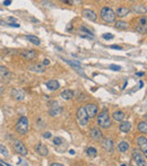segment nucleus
Returning a JSON list of instances; mask_svg holds the SVG:
<instances>
[{
  "label": "nucleus",
  "mask_w": 147,
  "mask_h": 166,
  "mask_svg": "<svg viewBox=\"0 0 147 166\" xmlns=\"http://www.w3.org/2000/svg\"><path fill=\"white\" fill-rule=\"evenodd\" d=\"M79 29H81V32H85V33L89 34L91 36L94 35V34H93V32H91V29H88L87 27H86V26H84V25H83V26H81V27H79Z\"/></svg>",
  "instance_id": "7c9ffc66"
},
{
  "label": "nucleus",
  "mask_w": 147,
  "mask_h": 166,
  "mask_svg": "<svg viewBox=\"0 0 147 166\" xmlns=\"http://www.w3.org/2000/svg\"><path fill=\"white\" fill-rule=\"evenodd\" d=\"M110 48L111 49H116V50H122V48H121V46H119V45H111Z\"/></svg>",
  "instance_id": "e433bc0d"
},
{
  "label": "nucleus",
  "mask_w": 147,
  "mask_h": 166,
  "mask_svg": "<svg viewBox=\"0 0 147 166\" xmlns=\"http://www.w3.org/2000/svg\"><path fill=\"white\" fill-rule=\"evenodd\" d=\"M51 166H62L61 164H58V163H53V164H51Z\"/></svg>",
  "instance_id": "37998d69"
},
{
  "label": "nucleus",
  "mask_w": 147,
  "mask_h": 166,
  "mask_svg": "<svg viewBox=\"0 0 147 166\" xmlns=\"http://www.w3.org/2000/svg\"><path fill=\"white\" fill-rule=\"evenodd\" d=\"M10 76H11V73H10V71H9V69H8L7 67L0 66V78L8 80L10 78Z\"/></svg>",
  "instance_id": "aec40b11"
},
{
  "label": "nucleus",
  "mask_w": 147,
  "mask_h": 166,
  "mask_svg": "<svg viewBox=\"0 0 147 166\" xmlns=\"http://www.w3.org/2000/svg\"><path fill=\"white\" fill-rule=\"evenodd\" d=\"M133 28H135V31H137L138 33H141V34L147 33V16L139 17V18L135 22Z\"/></svg>",
  "instance_id": "39448f33"
},
{
  "label": "nucleus",
  "mask_w": 147,
  "mask_h": 166,
  "mask_svg": "<svg viewBox=\"0 0 147 166\" xmlns=\"http://www.w3.org/2000/svg\"><path fill=\"white\" fill-rule=\"evenodd\" d=\"M0 154H1L4 157H8V156H9L8 149L4 146V145H0Z\"/></svg>",
  "instance_id": "c756f323"
},
{
  "label": "nucleus",
  "mask_w": 147,
  "mask_h": 166,
  "mask_svg": "<svg viewBox=\"0 0 147 166\" xmlns=\"http://www.w3.org/2000/svg\"><path fill=\"white\" fill-rule=\"evenodd\" d=\"M114 26L117 29H127L128 28V23L123 22V21H118V22H116Z\"/></svg>",
  "instance_id": "cd10ccee"
},
{
  "label": "nucleus",
  "mask_w": 147,
  "mask_h": 166,
  "mask_svg": "<svg viewBox=\"0 0 147 166\" xmlns=\"http://www.w3.org/2000/svg\"><path fill=\"white\" fill-rule=\"evenodd\" d=\"M89 137L92 138L93 140H95V141H100V140H102L103 138V132L101 131L100 128H92L91 131H89Z\"/></svg>",
  "instance_id": "9d476101"
},
{
  "label": "nucleus",
  "mask_w": 147,
  "mask_h": 166,
  "mask_svg": "<svg viewBox=\"0 0 147 166\" xmlns=\"http://www.w3.org/2000/svg\"><path fill=\"white\" fill-rule=\"evenodd\" d=\"M4 94V88H0V96Z\"/></svg>",
  "instance_id": "a18cd8bd"
},
{
  "label": "nucleus",
  "mask_w": 147,
  "mask_h": 166,
  "mask_svg": "<svg viewBox=\"0 0 147 166\" xmlns=\"http://www.w3.org/2000/svg\"><path fill=\"white\" fill-rule=\"evenodd\" d=\"M8 24H10V23H15L16 22V18L15 17H8Z\"/></svg>",
  "instance_id": "f704fd0d"
},
{
  "label": "nucleus",
  "mask_w": 147,
  "mask_h": 166,
  "mask_svg": "<svg viewBox=\"0 0 147 166\" xmlns=\"http://www.w3.org/2000/svg\"><path fill=\"white\" fill-rule=\"evenodd\" d=\"M132 159H133V162L136 163V165H138V166L146 165V160L144 158V156H143L139 152H137L136 149L132 152Z\"/></svg>",
  "instance_id": "6e6552de"
},
{
  "label": "nucleus",
  "mask_w": 147,
  "mask_h": 166,
  "mask_svg": "<svg viewBox=\"0 0 147 166\" xmlns=\"http://www.w3.org/2000/svg\"><path fill=\"white\" fill-rule=\"evenodd\" d=\"M100 16H101V19L103 22L108 23V24L116 22V13L110 7H103L101 9Z\"/></svg>",
  "instance_id": "7ed1b4c3"
},
{
  "label": "nucleus",
  "mask_w": 147,
  "mask_h": 166,
  "mask_svg": "<svg viewBox=\"0 0 147 166\" xmlns=\"http://www.w3.org/2000/svg\"><path fill=\"white\" fill-rule=\"evenodd\" d=\"M26 38L29 40L31 43L35 44V45H40V44H41L40 38H39V37H36L35 35H26Z\"/></svg>",
  "instance_id": "bb28decb"
},
{
  "label": "nucleus",
  "mask_w": 147,
  "mask_h": 166,
  "mask_svg": "<svg viewBox=\"0 0 147 166\" xmlns=\"http://www.w3.org/2000/svg\"><path fill=\"white\" fill-rule=\"evenodd\" d=\"M145 75V72H137L136 73V76H138V77H141V76H144Z\"/></svg>",
  "instance_id": "79ce46f5"
},
{
  "label": "nucleus",
  "mask_w": 147,
  "mask_h": 166,
  "mask_svg": "<svg viewBox=\"0 0 147 166\" xmlns=\"http://www.w3.org/2000/svg\"><path fill=\"white\" fill-rule=\"evenodd\" d=\"M118 149L120 150L121 152H126L128 149H129V144H128V141H121L120 144L118 145Z\"/></svg>",
  "instance_id": "393cba45"
},
{
  "label": "nucleus",
  "mask_w": 147,
  "mask_h": 166,
  "mask_svg": "<svg viewBox=\"0 0 147 166\" xmlns=\"http://www.w3.org/2000/svg\"><path fill=\"white\" fill-rule=\"evenodd\" d=\"M83 15H84V17H86L87 19L92 21V22H96L97 21V15L93 10H91V9H84L83 10Z\"/></svg>",
  "instance_id": "2eb2a0df"
},
{
  "label": "nucleus",
  "mask_w": 147,
  "mask_h": 166,
  "mask_svg": "<svg viewBox=\"0 0 147 166\" xmlns=\"http://www.w3.org/2000/svg\"><path fill=\"white\" fill-rule=\"evenodd\" d=\"M109 68H110L111 70H116V71H119V70H121V67H119V66H116V65H110V66H109Z\"/></svg>",
  "instance_id": "72a5a7b5"
},
{
  "label": "nucleus",
  "mask_w": 147,
  "mask_h": 166,
  "mask_svg": "<svg viewBox=\"0 0 147 166\" xmlns=\"http://www.w3.org/2000/svg\"><path fill=\"white\" fill-rule=\"evenodd\" d=\"M113 140L110 139V138H105V139H103L102 140V147L106 150V152H111L112 149H113Z\"/></svg>",
  "instance_id": "dca6fc26"
},
{
  "label": "nucleus",
  "mask_w": 147,
  "mask_h": 166,
  "mask_svg": "<svg viewBox=\"0 0 147 166\" xmlns=\"http://www.w3.org/2000/svg\"><path fill=\"white\" fill-rule=\"evenodd\" d=\"M50 137H51V133L50 132H44L43 133V138H45V139H49Z\"/></svg>",
  "instance_id": "c9c22d12"
},
{
  "label": "nucleus",
  "mask_w": 147,
  "mask_h": 166,
  "mask_svg": "<svg viewBox=\"0 0 147 166\" xmlns=\"http://www.w3.org/2000/svg\"><path fill=\"white\" fill-rule=\"evenodd\" d=\"M112 119L116 120V121L121 122V121H123V120L126 119V114L122 112V111H116V112L112 114Z\"/></svg>",
  "instance_id": "412c9836"
},
{
  "label": "nucleus",
  "mask_w": 147,
  "mask_h": 166,
  "mask_svg": "<svg viewBox=\"0 0 147 166\" xmlns=\"http://www.w3.org/2000/svg\"><path fill=\"white\" fill-rule=\"evenodd\" d=\"M119 130L121 132H125V133H128L129 131L131 130V123L128 122V121H121L120 122V125H119Z\"/></svg>",
  "instance_id": "a211bd4d"
},
{
  "label": "nucleus",
  "mask_w": 147,
  "mask_h": 166,
  "mask_svg": "<svg viewBox=\"0 0 147 166\" xmlns=\"http://www.w3.org/2000/svg\"><path fill=\"white\" fill-rule=\"evenodd\" d=\"M86 155H87L88 157H91V158L96 157L97 156V150H96L94 147H88L87 149H86Z\"/></svg>",
  "instance_id": "a878e982"
},
{
  "label": "nucleus",
  "mask_w": 147,
  "mask_h": 166,
  "mask_svg": "<svg viewBox=\"0 0 147 166\" xmlns=\"http://www.w3.org/2000/svg\"><path fill=\"white\" fill-rule=\"evenodd\" d=\"M138 130H139L141 133L147 135V122H145V121H140V122L138 123Z\"/></svg>",
  "instance_id": "c85d7f7f"
},
{
  "label": "nucleus",
  "mask_w": 147,
  "mask_h": 166,
  "mask_svg": "<svg viewBox=\"0 0 147 166\" xmlns=\"http://www.w3.org/2000/svg\"><path fill=\"white\" fill-rule=\"evenodd\" d=\"M70 154H71V155H74V154H75V150H73V149H71V150H70Z\"/></svg>",
  "instance_id": "de8ad7c7"
},
{
  "label": "nucleus",
  "mask_w": 147,
  "mask_h": 166,
  "mask_svg": "<svg viewBox=\"0 0 147 166\" xmlns=\"http://www.w3.org/2000/svg\"><path fill=\"white\" fill-rule=\"evenodd\" d=\"M111 115L109 113L108 110H103L102 112H100V114L97 115V124L101 127V128H104V129H108L111 127Z\"/></svg>",
  "instance_id": "f257e3e1"
},
{
  "label": "nucleus",
  "mask_w": 147,
  "mask_h": 166,
  "mask_svg": "<svg viewBox=\"0 0 147 166\" xmlns=\"http://www.w3.org/2000/svg\"><path fill=\"white\" fill-rule=\"evenodd\" d=\"M0 164H2V165H5V166H8L7 163H5V162H2V160H0Z\"/></svg>",
  "instance_id": "c03bdc74"
},
{
  "label": "nucleus",
  "mask_w": 147,
  "mask_h": 166,
  "mask_svg": "<svg viewBox=\"0 0 147 166\" xmlns=\"http://www.w3.org/2000/svg\"><path fill=\"white\" fill-rule=\"evenodd\" d=\"M22 57L27 61H32L37 57V52L35 50H27L22 53Z\"/></svg>",
  "instance_id": "4468645a"
},
{
  "label": "nucleus",
  "mask_w": 147,
  "mask_h": 166,
  "mask_svg": "<svg viewBox=\"0 0 147 166\" xmlns=\"http://www.w3.org/2000/svg\"><path fill=\"white\" fill-rule=\"evenodd\" d=\"M9 26H11V27H19L21 25L19 24H16V23H10V24H8Z\"/></svg>",
  "instance_id": "4c0bfd02"
},
{
  "label": "nucleus",
  "mask_w": 147,
  "mask_h": 166,
  "mask_svg": "<svg viewBox=\"0 0 147 166\" xmlns=\"http://www.w3.org/2000/svg\"><path fill=\"white\" fill-rule=\"evenodd\" d=\"M62 2H66V4L71 5V4H73V0H62Z\"/></svg>",
  "instance_id": "a19ab883"
},
{
  "label": "nucleus",
  "mask_w": 147,
  "mask_h": 166,
  "mask_svg": "<svg viewBox=\"0 0 147 166\" xmlns=\"http://www.w3.org/2000/svg\"><path fill=\"white\" fill-rule=\"evenodd\" d=\"M144 86V84H143V81H140L139 83V87H143Z\"/></svg>",
  "instance_id": "49530a36"
},
{
  "label": "nucleus",
  "mask_w": 147,
  "mask_h": 166,
  "mask_svg": "<svg viewBox=\"0 0 147 166\" xmlns=\"http://www.w3.org/2000/svg\"><path fill=\"white\" fill-rule=\"evenodd\" d=\"M29 71L32 72H36V73H42V72L45 71V66L43 63H33L27 67Z\"/></svg>",
  "instance_id": "f8f14e48"
},
{
  "label": "nucleus",
  "mask_w": 147,
  "mask_h": 166,
  "mask_svg": "<svg viewBox=\"0 0 147 166\" xmlns=\"http://www.w3.org/2000/svg\"><path fill=\"white\" fill-rule=\"evenodd\" d=\"M10 94L13 96V98H15L16 101H23L25 98L24 92H23L22 89H19V88H13Z\"/></svg>",
  "instance_id": "ddd939ff"
},
{
  "label": "nucleus",
  "mask_w": 147,
  "mask_h": 166,
  "mask_svg": "<svg viewBox=\"0 0 147 166\" xmlns=\"http://www.w3.org/2000/svg\"><path fill=\"white\" fill-rule=\"evenodd\" d=\"M53 144L56 145V146H60V145L62 144V139L59 137H54L53 138Z\"/></svg>",
  "instance_id": "2f4dec72"
},
{
  "label": "nucleus",
  "mask_w": 147,
  "mask_h": 166,
  "mask_svg": "<svg viewBox=\"0 0 147 166\" xmlns=\"http://www.w3.org/2000/svg\"><path fill=\"white\" fill-rule=\"evenodd\" d=\"M102 37L104 38V40H112L114 36L112 35V34H110V33H105V34H103Z\"/></svg>",
  "instance_id": "473e14b6"
},
{
  "label": "nucleus",
  "mask_w": 147,
  "mask_h": 166,
  "mask_svg": "<svg viewBox=\"0 0 147 166\" xmlns=\"http://www.w3.org/2000/svg\"><path fill=\"white\" fill-rule=\"evenodd\" d=\"M11 4V0H6V1H4V5L5 6H8V5H10Z\"/></svg>",
  "instance_id": "ea45409f"
},
{
  "label": "nucleus",
  "mask_w": 147,
  "mask_h": 166,
  "mask_svg": "<svg viewBox=\"0 0 147 166\" xmlns=\"http://www.w3.org/2000/svg\"><path fill=\"white\" fill-rule=\"evenodd\" d=\"M43 65L44 66H49V65H50V61H49L48 59H44V60H43Z\"/></svg>",
  "instance_id": "58836bf2"
},
{
  "label": "nucleus",
  "mask_w": 147,
  "mask_h": 166,
  "mask_svg": "<svg viewBox=\"0 0 147 166\" xmlns=\"http://www.w3.org/2000/svg\"><path fill=\"white\" fill-rule=\"evenodd\" d=\"M61 97L66 101H69L74 97V92L71 89H65L64 92H61Z\"/></svg>",
  "instance_id": "5701e85b"
},
{
  "label": "nucleus",
  "mask_w": 147,
  "mask_h": 166,
  "mask_svg": "<svg viewBox=\"0 0 147 166\" xmlns=\"http://www.w3.org/2000/svg\"><path fill=\"white\" fill-rule=\"evenodd\" d=\"M15 129L16 131L19 133V135H26L29 130V121L27 116H22L15 125Z\"/></svg>",
  "instance_id": "f03ea898"
},
{
  "label": "nucleus",
  "mask_w": 147,
  "mask_h": 166,
  "mask_svg": "<svg viewBox=\"0 0 147 166\" xmlns=\"http://www.w3.org/2000/svg\"><path fill=\"white\" fill-rule=\"evenodd\" d=\"M77 122L79 124V127L81 128H85L86 125H88V121H89V118H88L87 113H86V111H85V108H78L77 110Z\"/></svg>",
  "instance_id": "20e7f679"
},
{
  "label": "nucleus",
  "mask_w": 147,
  "mask_h": 166,
  "mask_svg": "<svg viewBox=\"0 0 147 166\" xmlns=\"http://www.w3.org/2000/svg\"><path fill=\"white\" fill-rule=\"evenodd\" d=\"M130 13V9L128 7H119L117 9V15L119 17H125Z\"/></svg>",
  "instance_id": "b1692460"
},
{
  "label": "nucleus",
  "mask_w": 147,
  "mask_h": 166,
  "mask_svg": "<svg viewBox=\"0 0 147 166\" xmlns=\"http://www.w3.org/2000/svg\"><path fill=\"white\" fill-rule=\"evenodd\" d=\"M61 111H62V108L59 105L57 102H52L51 105H50V115L51 116H58L61 114Z\"/></svg>",
  "instance_id": "9b49d317"
},
{
  "label": "nucleus",
  "mask_w": 147,
  "mask_h": 166,
  "mask_svg": "<svg viewBox=\"0 0 147 166\" xmlns=\"http://www.w3.org/2000/svg\"><path fill=\"white\" fill-rule=\"evenodd\" d=\"M85 111H86V113H87L88 118H89V119H93V118H95V116L97 115L98 108H97L96 104H91V103H88L87 105L85 106Z\"/></svg>",
  "instance_id": "0eeeda50"
},
{
  "label": "nucleus",
  "mask_w": 147,
  "mask_h": 166,
  "mask_svg": "<svg viewBox=\"0 0 147 166\" xmlns=\"http://www.w3.org/2000/svg\"><path fill=\"white\" fill-rule=\"evenodd\" d=\"M35 150H36L37 154H39V155H41V156H46V155H48V152H49L48 148H46V146L43 145L42 142H39V144L36 145Z\"/></svg>",
  "instance_id": "f3484780"
},
{
  "label": "nucleus",
  "mask_w": 147,
  "mask_h": 166,
  "mask_svg": "<svg viewBox=\"0 0 147 166\" xmlns=\"http://www.w3.org/2000/svg\"><path fill=\"white\" fill-rule=\"evenodd\" d=\"M45 86L48 87V89H50V90H57V89H59V87H60V84H59L58 80L50 79L46 81Z\"/></svg>",
  "instance_id": "6ab92c4d"
},
{
  "label": "nucleus",
  "mask_w": 147,
  "mask_h": 166,
  "mask_svg": "<svg viewBox=\"0 0 147 166\" xmlns=\"http://www.w3.org/2000/svg\"><path fill=\"white\" fill-rule=\"evenodd\" d=\"M13 147H14V150L17 152L18 155H21V156H23V157L27 156L29 150H27L26 146H25V144L23 142L22 140H14V142H13Z\"/></svg>",
  "instance_id": "423d86ee"
},
{
  "label": "nucleus",
  "mask_w": 147,
  "mask_h": 166,
  "mask_svg": "<svg viewBox=\"0 0 147 166\" xmlns=\"http://www.w3.org/2000/svg\"><path fill=\"white\" fill-rule=\"evenodd\" d=\"M137 145H138L141 152L145 155V157H147V138L144 136L138 137L137 138Z\"/></svg>",
  "instance_id": "1a4fd4ad"
},
{
  "label": "nucleus",
  "mask_w": 147,
  "mask_h": 166,
  "mask_svg": "<svg viewBox=\"0 0 147 166\" xmlns=\"http://www.w3.org/2000/svg\"><path fill=\"white\" fill-rule=\"evenodd\" d=\"M132 11L136 14H145L147 11V8L144 5H135L132 7Z\"/></svg>",
  "instance_id": "4be33fe9"
}]
</instances>
